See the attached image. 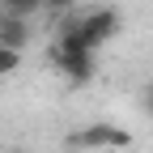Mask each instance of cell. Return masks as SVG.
Instances as JSON below:
<instances>
[{
  "label": "cell",
  "mask_w": 153,
  "mask_h": 153,
  "mask_svg": "<svg viewBox=\"0 0 153 153\" xmlns=\"http://www.w3.org/2000/svg\"><path fill=\"white\" fill-rule=\"evenodd\" d=\"M0 13H9V17H22V22H30L34 13H43V0H0Z\"/></svg>",
  "instance_id": "5"
},
{
  "label": "cell",
  "mask_w": 153,
  "mask_h": 153,
  "mask_svg": "<svg viewBox=\"0 0 153 153\" xmlns=\"http://www.w3.org/2000/svg\"><path fill=\"white\" fill-rule=\"evenodd\" d=\"M68 149H81V153H106V149H132V132L119 128V123H102V119H94L85 128H76L68 132Z\"/></svg>",
  "instance_id": "1"
},
{
  "label": "cell",
  "mask_w": 153,
  "mask_h": 153,
  "mask_svg": "<svg viewBox=\"0 0 153 153\" xmlns=\"http://www.w3.org/2000/svg\"><path fill=\"white\" fill-rule=\"evenodd\" d=\"M51 64L60 68L72 85H89L94 72H98V68H94V55H51Z\"/></svg>",
  "instance_id": "3"
},
{
  "label": "cell",
  "mask_w": 153,
  "mask_h": 153,
  "mask_svg": "<svg viewBox=\"0 0 153 153\" xmlns=\"http://www.w3.org/2000/svg\"><path fill=\"white\" fill-rule=\"evenodd\" d=\"M43 9H47L51 17H72V13H76V0H43Z\"/></svg>",
  "instance_id": "7"
},
{
  "label": "cell",
  "mask_w": 153,
  "mask_h": 153,
  "mask_svg": "<svg viewBox=\"0 0 153 153\" xmlns=\"http://www.w3.org/2000/svg\"><path fill=\"white\" fill-rule=\"evenodd\" d=\"M140 102H145V111H149V115H153V81H149V85H145V89H140Z\"/></svg>",
  "instance_id": "8"
},
{
  "label": "cell",
  "mask_w": 153,
  "mask_h": 153,
  "mask_svg": "<svg viewBox=\"0 0 153 153\" xmlns=\"http://www.w3.org/2000/svg\"><path fill=\"white\" fill-rule=\"evenodd\" d=\"M13 153H26V149H13Z\"/></svg>",
  "instance_id": "9"
},
{
  "label": "cell",
  "mask_w": 153,
  "mask_h": 153,
  "mask_svg": "<svg viewBox=\"0 0 153 153\" xmlns=\"http://www.w3.org/2000/svg\"><path fill=\"white\" fill-rule=\"evenodd\" d=\"M17 68H22V51H13V47H0V76H13Z\"/></svg>",
  "instance_id": "6"
},
{
  "label": "cell",
  "mask_w": 153,
  "mask_h": 153,
  "mask_svg": "<svg viewBox=\"0 0 153 153\" xmlns=\"http://www.w3.org/2000/svg\"><path fill=\"white\" fill-rule=\"evenodd\" d=\"M26 43H30V22L0 13V47H13V51H22Z\"/></svg>",
  "instance_id": "4"
},
{
  "label": "cell",
  "mask_w": 153,
  "mask_h": 153,
  "mask_svg": "<svg viewBox=\"0 0 153 153\" xmlns=\"http://www.w3.org/2000/svg\"><path fill=\"white\" fill-rule=\"evenodd\" d=\"M81 17V30L94 47H102L106 38L119 34V9H111V4H98V9H85V13H76Z\"/></svg>",
  "instance_id": "2"
}]
</instances>
